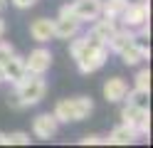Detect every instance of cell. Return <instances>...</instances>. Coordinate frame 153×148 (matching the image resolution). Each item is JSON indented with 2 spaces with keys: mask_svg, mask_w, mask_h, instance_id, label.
I'll list each match as a JSON object with an SVG mask.
<instances>
[{
  "mask_svg": "<svg viewBox=\"0 0 153 148\" xmlns=\"http://www.w3.org/2000/svg\"><path fill=\"white\" fill-rule=\"evenodd\" d=\"M106 57H109L106 42H101L97 35L87 32L84 35V47H82V52H79V57H76L74 62H76V67H79L82 74H91V72H97V69L104 67Z\"/></svg>",
  "mask_w": 153,
  "mask_h": 148,
  "instance_id": "obj_1",
  "label": "cell"
},
{
  "mask_svg": "<svg viewBox=\"0 0 153 148\" xmlns=\"http://www.w3.org/2000/svg\"><path fill=\"white\" fill-rule=\"evenodd\" d=\"M94 111V101L89 96H74V99H59L54 104V118L59 123H69V121H84L89 118Z\"/></svg>",
  "mask_w": 153,
  "mask_h": 148,
  "instance_id": "obj_2",
  "label": "cell"
},
{
  "mask_svg": "<svg viewBox=\"0 0 153 148\" xmlns=\"http://www.w3.org/2000/svg\"><path fill=\"white\" fill-rule=\"evenodd\" d=\"M45 91H47V84H45L42 74H25L20 82L15 84V94L20 96V101L25 106L40 104L42 96H45Z\"/></svg>",
  "mask_w": 153,
  "mask_h": 148,
  "instance_id": "obj_3",
  "label": "cell"
},
{
  "mask_svg": "<svg viewBox=\"0 0 153 148\" xmlns=\"http://www.w3.org/2000/svg\"><path fill=\"white\" fill-rule=\"evenodd\" d=\"M151 17V5L148 3H133V5H126L121 13V22L123 27H131V30H138L141 25H146Z\"/></svg>",
  "mask_w": 153,
  "mask_h": 148,
  "instance_id": "obj_4",
  "label": "cell"
},
{
  "mask_svg": "<svg viewBox=\"0 0 153 148\" xmlns=\"http://www.w3.org/2000/svg\"><path fill=\"white\" fill-rule=\"evenodd\" d=\"M52 67V52L45 47H37L30 52V57H25V69L27 74H45Z\"/></svg>",
  "mask_w": 153,
  "mask_h": 148,
  "instance_id": "obj_5",
  "label": "cell"
},
{
  "mask_svg": "<svg viewBox=\"0 0 153 148\" xmlns=\"http://www.w3.org/2000/svg\"><path fill=\"white\" fill-rule=\"evenodd\" d=\"M57 128H59V121L54 118V114H40V116H35V121H32V133L37 138H42V141L54 138Z\"/></svg>",
  "mask_w": 153,
  "mask_h": 148,
  "instance_id": "obj_6",
  "label": "cell"
},
{
  "mask_svg": "<svg viewBox=\"0 0 153 148\" xmlns=\"http://www.w3.org/2000/svg\"><path fill=\"white\" fill-rule=\"evenodd\" d=\"M72 13L79 22H89V20L101 17V0H74Z\"/></svg>",
  "mask_w": 153,
  "mask_h": 148,
  "instance_id": "obj_7",
  "label": "cell"
},
{
  "mask_svg": "<svg viewBox=\"0 0 153 148\" xmlns=\"http://www.w3.org/2000/svg\"><path fill=\"white\" fill-rule=\"evenodd\" d=\"M79 27H82V22L74 15H57V20H54V37L72 39L74 35H79Z\"/></svg>",
  "mask_w": 153,
  "mask_h": 148,
  "instance_id": "obj_8",
  "label": "cell"
},
{
  "mask_svg": "<svg viewBox=\"0 0 153 148\" xmlns=\"http://www.w3.org/2000/svg\"><path fill=\"white\" fill-rule=\"evenodd\" d=\"M126 91H128V84H126V79H121V77H111V79L104 82V99H106L109 104L123 101V99H126Z\"/></svg>",
  "mask_w": 153,
  "mask_h": 148,
  "instance_id": "obj_9",
  "label": "cell"
},
{
  "mask_svg": "<svg viewBox=\"0 0 153 148\" xmlns=\"http://www.w3.org/2000/svg\"><path fill=\"white\" fill-rule=\"evenodd\" d=\"M30 35L32 39H37V42H50V39L54 37V20L50 17H37L30 22Z\"/></svg>",
  "mask_w": 153,
  "mask_h": 148,
  "instance_id": "obj_10",
  "label": "cell"
},
{
  "mask_svg": "<svg viewBox=\"0 0 153 148\" xmlns=\"http://www.w3.org/2000/svg\"><path fill=\"white\" fill-rule=\"evenodd\" d=\"M133 37H136V30H131V27H116V32H114L109 39H106V47L111 49V52H121V49H126L128 45H133Z\"/></svg>",
  "mask_w": 153,
  "mask_h": 148,
  "instance_id": "obj_11",
  "label": "cell"
},
{
  "mask_svg": "<svg viewBox=\"0 0 153 148\" xmlns=\"http://www.w3.org/2000/svg\"><path fill=\"white\" fill-rule=\"evenodd\" d=\"M3 69H5V82H13V84H17L20 79L27 74V69H25V57H20V54H13L7 62L3 64Z\"/></svg>",
  "mask_w": 153,
  "mask_h": 148,
  "instance_id": "obj_12",
  "label": "cell"
},
{
  "mask_svg": "<svg viewBox=\"0 0 153 148\" xmlns=\"http://www.w3.org/2000/svg\"><path fill=\"white\" fill-rule=\"evenodd\" d=\"M133 141H138V131L133 126H128V123H121V126H116L111 131V136H109V141L106 143H114V146H128V143H133Z\"/></svg>",
  "mask_w": 153,
  "mask_h": 148,
  "instance_id": "obj_13",
  "label": "cell"
},
{
  "mask_svg": "<svg viewBox=\"0 0 153 148\" xmlns=\"http://www.w3.org/2000/svg\"><path fill=\"white\" fill-rule=\"evenodd\" d=\"M116 22H119V20H114V17H104V20L97 17V25L91 27V35H97L101 42H106V39L116 32V27H119Z\"/></svg>",
  "mask_w": 153,
  "mask_h": 148,
  "instance_id": "obj_14",
  "label": "cell"
},
{
  "mask_svg": "<svg viewBox=\"0 0 153 148\" xmlns=\"http://www.w3.org/2000/svg\"><path fill=\"white\" fill-rule=\"evenodd\" d=\"M146 114H148V109H138V106H133V104H126V106L121 109L123 123H128V126H133V128H136V123H138Z\"/></svg>",
  "mask_w": 153,
  "mask_h": 148,
  "instance_id": "obj_15",
  "label": "cell"
},
{
  "mask_svg": "<svg viewBox=\"0 0 153 148\" xmlns=\"http://www.w3.org/2000/svg\"><path fill=\"white\" fill-rule=\"evenodd\" d=\"M119 54H121V62L126 64V67H136L138 62H143V59H146V57H143V52H141L136 45H128L126 49H121Z\"/></svg>",
  "mask_w": 153,
  "mask_h": 148,
  "instance_id": "obj_16",
  "label": "cell"
},
{
  "mask_svg": "<svg viewBox=\"0 0 153 148\" xmlns=\"http://www.w3.org/2000/svg\"><path fill=\"white\" fill-rule=\"evenodd\" d=\"M123 7H126V3H121V0H101V15L104 17H114L119 20Z\"/></svg>",
  "mask_w": 153,
  "mask_h": 148,
  "instance_id": "obj_17",
  "label": "cell"
},
{
  "mask_svg": "<svg viewBox=\"0 0 153 148\" xmlns=\"http://www.w3.org/2000/svg\"><path fill=\"white\" fill-rule=\"evenodd\" d=\"M123 101H128L138 109H148V91H143V89H133V91H126V99Z\"/></svg>",
  "mask_w": 153,
  "mask_h": 148,
  "instance_id": "obj_18",
  "label": "cell"
},
{
  "mask_svg": "<svg viewBox=\"0 0 153 148\" xmlns=\"http://www.w3.org/2000/svg\"><path fill=\"white\" fill-rule=\"evenodd\" d=\"M136 89H143V91H151V69H138V74H136Z\"/></svg>",
  "mask_w": 153,
  "mask_h": 148,
  "instance_id": "obj_19",
  "label": "cell"
},
{
  "mask_svg": "<svg viewBox=\"0 0 153 148\" xmlns=\"http://www.w3.org/2000/svg\"><path fill=\"white\" fill-rule=\"evenodd\" d=\"M27 143H30V133H25V131L7 133V146H27Z\"/></svg>",
  "mask_w": 153,
  "mask_h": 148,
  "instance_id": "obj_20",
  "label": "cell"
},
{
  "mask_svg": "<svg viewBox=\"0 0 153 148\" xmlns=\"http://www.w3.org/2000/svg\"><path fill=\"white\" fill-rule=\"evenodd\" d=\"M136 131H138V136H148V133H151V111L136 123Z\"/></svg>",
  "mask_w": 153,
  "mask_h": 148,
  "instance_id": "obj_21",
  "label": "cell"
},
{
  "mask_svg": "<svg viewBox=\"0 0 153 148\" xmlns=\"http://www.w3.org/2000/svg\"><path fill=\"white\" fill-rule=\"evenodd\" d=\"M13 54H15V49H13L10 45H7V42H0V64H5Z\"/></svg>",
  "mask_w": 153,
  "mask_h": 148,
  "instance_id": "obj_22",
  "label": "cell"
},
{
  "mask_svg": "<svg viewBox=\"0 0 153 148\" xmlns=\"http://www.w3.org/2000/svg\"><path fill=\"white\" fill-rule=\"evenodd\" d=\"M79 143H82V146H99V143H106V138H101V136H97V133H89V136H84Z\"/></svg>",
  "mask_w": 153,
  "mask_h": 148,
  "instance_id": "obj_23",
  "label": "cell"
},
{
  "mask_svg": "<svg viewBox=\"0 0 153 148\" xmlns=\"http://www.w3.org/2000/svg\"><path fill=\"white\" fill-rule=\"evenodd\" d=\"M7 106H10L13 111H20V109H25V104L20 101V96H17V94H13V96H7Z\"/></svg>",
  "mask_w": 153,
  "mask_h": 148,
  "instance_id": "obj_24",
  "label": "cell"
},
{
  "mask_svg": "<svg viewBox=\"0 0 153 148\" xmlns=\"http://www.w3.org/2000/svg\"><path fill=\"white\" fill-rule=\"evenodd\" d=\"M10 3H13L15 7H20V10H27V7H32L37 0H10Z\"/></svg>",
  "mask_w": 153,
  "mask_h": 148,
  "instance_id": "obj_25",
  "label": "cell"
},
{
  "mask_svg": "<svg viewBox=\"0 0 153 148\" xmlns=\"http://www.w3.org/2000/svg\"><path fill=\"white\" fill-rule=\"evenodd\" d=\"M0 146H7V133L0 131Z\"/></svg>",
  "mask_w": 153,
  "mask_h": 148,
  "instance_id": "obj_26",
  "label": "cell"
},
{
  "mask_svg": "<svg viewBox=\"0 0 153 148\" xmlns=\"http://www.w3.org/2000/svg\"><path fill=\"white\" fill-rule=\"evenodd\" d=\"M121 3H126V5H133V3H148V0H121Z\"/></svg>",
  "mask_w": 153,
  "mask_h": 148,
  "instance_id": "obj_27",
  "label": "cell"
},
{
  "mask_svg": "<svg viewBox=\"0 0 153 148\" xmlns=\"http://www.w3.org/2000/svg\"><path fill=\"white\" fill-rule=\"evenodd\" d=\"M5 82V69H3V64H0V84Z\"/></svg>",
  "mask_w": 153,
  "mask_h": 148,
  "instance_id": "obj_28",
  "label": "cell"
},
{
  "mask_svg": "<svg viewBox=\"0 0 153 148\" xmlns=\"http://www.w3.org/2000/svg\"><path fill=\"white\" fill-rule=\"evenodd\" d=\"M3 32H5V20L0 17V37H3Z\"/></svg>",
  "mask_w": 153,
  "mask_h": 148,
  "instance_id": "obj_29",
  "label": "cell"
},
{
  "mask_svg": "<svg viewBox=\"0 0 153 148\" xmlns=\"http://www.w3.org/2000/svg\"><path fill=\"white\" fill-rule=\"evenodd\" d=\"M5 7H7V0H0V13H3Z\"/></svg>",
  "mask_w": 153,
  "mask_h": 148,
  "instance_id": "obj_30",
  "label": "cell"
}]
</instances>
